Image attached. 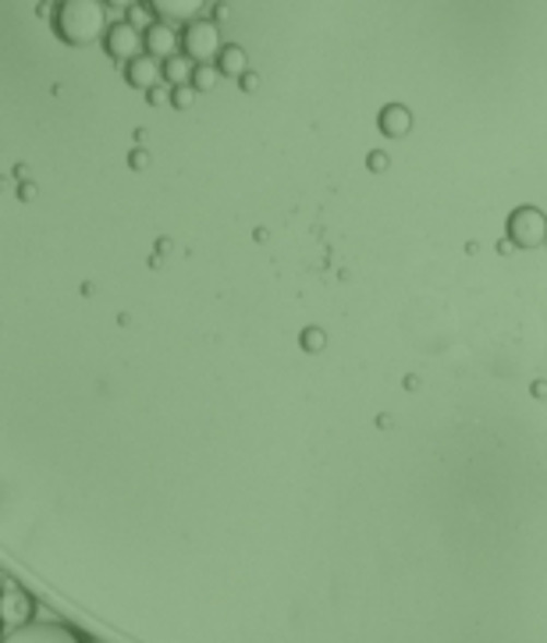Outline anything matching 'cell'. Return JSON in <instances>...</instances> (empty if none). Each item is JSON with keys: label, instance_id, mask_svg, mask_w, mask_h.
Segmentation results:
<instances>
[{"label": "cell", "instance_id": "cell-1", "mask_svg": "<svg viewBox=\"0 0 547 643\" xmlns=\"http://www.w3.org/2000/svg\"><path fill=\"white\" fill-rule=\"evenodd\" d=\"M107 33V8L100 0H64L53 11V36L72 50L90 47Z\"/></svg>", "mask_w": 547, "mask_h": 643}, {"label": "cell", "instance_id": "cell-2", "mask_svg": "<svg viewBox=\"0 0 547 643\" xmlns=\"http://www.w3.org/2000/svg\"><path fill=\"white\" fill-rule=\"evenodd\" d=\"M4 643H96V636L72 619H36L29 626L8 629Z\"/></svg>", "mask_w": 547, "mask_h": 643}, {"label": "cell", "instance_id": "cell-3", "mask_svg": "<svg viewBox=\"0 0 547 643\" xmlns=\"http://www.w3.org/2000/svg\"><path fill=\"white\" fill-rule=\"evenodd\" d=\"M504 235L519 249H544L547 246V210L533 200H523L512 206V214L504 217Z\"/></svg>", "mask_w": 547, "mask_h": 643}, {"label": "cell", "instance_id": "cell-4", "mask_svg": "<svg viewBox=\"0 0 547 643\" xmlns=\"http://www.w3.org/2000/svg\"><path fill=\"white\" fill-rule=\"evenodd\" d=\"M181 47L195 61V64H210L214 58H221L224 50V36H221V25L214 19H200L186 25V36H181Z\"/></svg>", "mask_w": 547, "mask_h": 643}, {"label": "cell", "instance_id": "cell-5", "mask_svg": "<svg viewBox=\"0 0 547 643\" xmlns=\"http://www.w3.org/2000/svg\"><path fill=\"white\" fill-rule=\"evenodd\" d=\"M143 47H146V33L135 29V25L124 19V22H115L110 25V33L104 36V50L110 61H135L143 58Z\"/></svg>", "mask_w": 547, "mask_h": 643}, {"label": "cell", "instance_id": "cell-6", "mask_svg": "<svg viewBox=\"0 0 547 643\" xmlns=\"http://www.w3.org/2000/svg\"><path fill=\"white\" fill-rule=\"evenodd\" d=\"M33 615H36V600H33V594L22 591L19 583H8V586H4V622H8V629H19V626L36 622Z\"/></svg>", "mask_w": 547, "mask_h": 643}, {"label": "cell", "instance_id": "cell-7", "mask_svg": "<svg viewBox=\"0 0 547 643\" xmlns=\"http://www.w3.org/2000/svg\"><path fill=\"white\" fill-rule=\"evenodd\" d=\"M124 79H129V86L139 90V93H153L164 82V64L160 58H153V53H143V58H135L129 64V72H124Z\"/></svg>", "mask_w": 547, "mask_h": 643}, {"label": "cell", "instance_id": "cell-8", "mask_svg": "<svg viewBox=\"0 0 547 643\" xmlns=\"http://www.w3.org/2000/svg\"><path fill=\"white\" fill-rule=\"evenodd\" d=\"M153 15H160V22L175 25V22H200L203 15V4L200 0H157L153 4Z\"/></svg>", "mask_w": 547, "mask_h": 643}, {"label": "cell", "instance_id": "cell-9", "mask_svg": "<svg viewBox=\"0 0 547 643\" xmlns=\"http://www.w3.org/2000/svg\"><path fill=\"white\" fill-rule=\"evenodd\" d=\"M146 50L153 53V58L171 61L175 53H178V33H175V25H167V22L153 25V29L146 33Z\"/></svg>", "mask_w": 547, "mask_h": 643}, {"label": "cell", "instance_id": "cell-10", "mask_svg": "<svg viewBox=\"0 0 547 643\" xmlns=\"http://www.w3.org/2000/svg\"><path fill=\"white\" fill-rule=\"evenodd\" d=\"M249 64H252V58H249V50H246L242 44H224L221 58H217V72H221V75H228V79H246V75H249Z\"/></svg>", "mask_w": 547, "mask_h": 643}, {"label": "cell", "instance_id": "cell-11", "mask_svg": "<svg viewBox=\"0 0 547 643\" xmlns=\"http://www.w3.org/2000/svg\"><path fill=\"white\" fill-rule=\"evenodd\" d=\"M192 79H195V61L189 58V53H175L171 61H164V82L171 90L192 86Z\"/></svg>", "mask_w": 547, "mask_h": 643}, {"label": "cell", "instance_id": "cell-12", "mask_svg": "<svg viewBox=\"0 0 547 643\" xmlns=\"http://www.w3.org/2000/svg\"><path fill=\"white\" fill-rule=\"evenodd\" d=\"M217 82H221V72H217L214 64H200V68H195L192 86L200 90V93H214V90H217Z\"/></svg>", "mask_w": 547, "mask_h": 643}, {"label": "cell", "instance_id": "cell-13", "mask_svg": "<svg viewBox=\"0 0 547 643\" xmlns=\"http://www.w3.org/2000/svg\"><path fill=\"white\" fill-rule=\"evenodd\" d=\"M195 104H200V90H195V86H178L175 96H171V107L181 110V115H186V110H192Z\"/></svg>", "mask_w": 547, "mask_h": 643}]
</instances>
